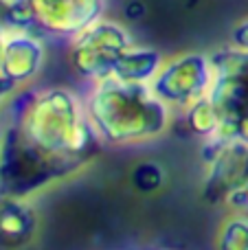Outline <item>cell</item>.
<instances>
[{"mask_svg":"<svg viewBox=\"0 0 248 250\" xmlns=\"http://www.w3.org/2000/svg\"><path fill=\"white\" fill-rule=\"evenodd\" d=\"M18 88L11 95V123L20 125L24 136L46 154L77 165H86L103 145L95 125L83 108V97L70 88L53 86L24 92Z\"/></svg>","mask_w":248,"mask_h":250,"instance_id":"6da1fadb","label":"cell"},{"mask_svg":"<svg viewBox=\"0 0 248 250\" xmlns=\"http://www.w3.org/2000/svg\"><path fill=\"white\" fill-rule=\"evenodd\" d=\"M83 108L103 145H136L169 132L174 110L158 99L149 83H127L117 77L90 83Z\"/></svg>","mask_w":248,"mask_h":250,"instance_id":"7a4b0ae2","label":"cell"},{"mask_svg":"<svg viewBox=\"0 0 248 250\" xmlns=\"http://www.w3.org/2000/svg\"><path fill=\"white\" fill-rule=\"evenodd\" d=\"M82 167L40 149L16 123L0 132V193L31 198Z\"/></svg>","mask_w":248,"mask_h":250,"instance_id":"3957f363","label":"cell"},{"mask_svg":"<svg viewBox=\"0 0 248 250\" xmlns=\"http://www.w3.org/2000/svg\"><path fill=\"white\" fill-rule=\"evenodd\" d=\"M213 83L209 99L220 114L215 138L248 141V51L227 46L211 53Z\"/></svg>","mask_w":248,"mask_h":250,"instance_id":"277c9868","label":"cell"},{"mask_svg":"<svg viewBox=\"0 0 248 250\" xmlns=\"http://www.w3.org/2000/svg\"><path fill=\"white\" fill-rule=\"evenodd\" d=\"M132 44L134 38L125 26L110 18H99L88 29L70 38L68 62L83 82L97 83L112 77L121 53Z\"/></svg>","mask_w":248,"mask_h":250,"instance_id":"5b68a950","label":"cell"},{"mask_svg":"<svg viewBox=\"0 0 248 250\" xmlns=\"http://www.w3.org/2000/svg\"><path fill=\"white\" fill-rule=\"evenodd\" d=\"M213 83V60L200 51H189L165 60L156 77L152 79V90L174 112H185L189 105L209 95Z\"/></svg>","mask_w":248,"mask_h":250,"instance_id":"8992f818","label":"cell"},{"mask_svg":"<svg viewBox=\"0 0 248 250\" xmlns=\"http://www.w3.org/2000/svg\"><path fill=\"white\" fill-rule=\"evenodd\" d=\"M2 29V64L0 77H4L16 88L31 83L46 64V44L31 29Z\"/></svg>","mask_w":248,"mask_h":250,"instance_id":"52a82bcc","label":"cell"},{"mask_svg":"<svg viewBox=\"0 0 248 250\" xmlns=\"http://www.w3.org/2000/svg\"><path fill=\"white\" fill-rule=\"evenodd\" d=\"M42 31L57 38H75L103 18L105 0H29Z\"/></svg>","mask_w":248,"mask_h":250,"instance_id":"ba28073f","label":"cell"},{"mask_svg":"<svg viewBox=\"0 0 248 250\" xmlns=\"http://www.w3.org/2000/svg\"><path fill=\"white\" fill-rule=\"evenodd\" d=\"M40 229V215L31 198L0 193V248L18 250L29 246Z\"/></svg>","mask_w":248,"mask_h":250,"instance_id":"9c48e42d","label":"cell"},{"mask_svg":"<svg viewBox=\"0 0 248 250\" xmlns=\"http://www.w3.org/2000/svg\"><path fill=\"white\" fill-rule=\"evenodd\" d=\"M163 64H165V57L156 48L134 42L130 48L121 53L112 77L127 83H152Z\"/></svg>","mask_w":248,"mask_h":250,"instance_id":"30bf717a","label":"cell"},{"mask_svg":"<svg viewBox=\"0 0 248 250\" xmlns=\"http://www.w3.org/2000/svg\"><path fill=\"white\" fill-rule=\"evenodd\" d=\"M180 114H183L185 125H187V129L193 136H200V138H205V141L218 136L220 114H218V110H215L213 101L209 99V95L202 97V99L196 101L193 105H189V108Z\"/></svg>","mask_w":248,"mask_h":250,"instance_id":"8fae6325","label":"cell"},{"mask_svg":"<svg viewBox=\"0 0 248 250\" xmlns=\"http://www.w3.org/2000/svg\"><path fill=\"white\" fill-rule=\"evenodd\" d=\"M215 250H248V211H231L215 233Z\"/></svg>","mask_w":248,"mask_h":250,"instance_id":"7c38bea8","label":"cell"},{"mask_svg":"<svg viewBox=\"0 0 248 250\" xmlns=\"http://www.w3.org/2000/svg\"><path fill=\"white\" fill-rule=\"evenodd\" d=\"M165 180H167V173L163 169V165L156 163V160H143L130 173L132 187L136 191H141V193H156V191L163 189Z\"/></svg>","mask_w":248,"mask_h":250,"instance_id":"4fadbf2b","label":"cell"},{"mask_svg":"<svg viewBox=\"0 0 248 250\" xmlns=\"http://www.w3.org/2000/svg\"><path fill=\"white\" fill-rule=\"evenodd\" d=\"M231 46L248 51V16L242 18L231 31Z\"/></svg>","mask_w":248,"mask_h":250,"instance_id":"5bb4252c","label":"cell"},{"mask_svg":"<svg viewBox=\"0 0 248 250\" xmlns=\"http://www.w3.org/2000/svg\"><path fill=\"white\" fill-rule=\"evenodd\" d=\"M227 208H231V211H248V167H246L244 182H242V189L228 200Z\"/></svg>","mask_w":248,"mask_h":250,"instance_id":"9a60e30c","label":"cell"},{"mask_svg":"<svg viewBox=\"0 0 248 250\" xmlns=\"http://www.w3.org/2000/svg\"><path fill=\"white\" fill-rule=\"evenodd\" d=\"M145 13H147V7H145L143 0H130V2H125V7H123V16L132 22L143 20Z\"/></svg>","mask_w":248,"mask_h":250,"instance_id":"2e32d148","label":"cell"},{"mask_svg":"<svg viewBox=\"0 0 248 250\" xmlns=\"http://www.w3.org/2000/svg\"><path fill=\"white\" fill-rule=\"evenodd\" d=\"M16 90H18V88L13 86V83H9L4 77H0V108H2V105H4V101H7L9 97H11Z\"/></svg>","mask_w":248,"mask_h":250,"instance_id":"e0dca14e","label":"cell"},{"mask_svg":"<svg viewBox=\"0 0 248 250\" xmlns=\"http://www.w3.org/2000/svg\"><path fill=\"white\" fill-rule=\"evenodd\" d=\"M0 64H2V29H0Z\"/></svg>","mask_w":248,"mask_h":250,"instance_id":"ac0fdd59","label":"cell"}]
</instances>
